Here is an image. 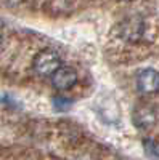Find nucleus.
Here are the masks:
<instances>
[{
	"instance_id": "4",
	"label": "nucleus",
	"mask_w": 159,
	"mask_h": 160,
	"mask_svg": "<svg viewBox=\"0 0 159 160\" xmlns=\"http://www.w3.org/2000/svg\"><path fill=\"white\" fill-rule=\"evenodd\" d=\"M143 31H145V24L138 16L127 18L119 26V34H121V37L124 40H130V42L138 40L143 35Z\"/></svg>"
},
{
	"instance_id": "6",
	"label": "nucleus",
	"mask_w": 159,
	"mask_h": 160,
	"mask_svg": "<svg viewBox=\"0 0 159 160\" xmlns=\"http://www.w3.org/2000/svg\"><path fill=\"white\" fill-rule=\"evenodd\" d=\"M143 149H145V154L148 155V158L159 160V142L146 138V139H143Z\"/></svg>"
},
{
	"instance_id": "8",
	"label": "nucleus",
	"mask_w": 159,
	"mask_h": 160,
	"mask_svg": "<svg viewBox=\"0 0 159 160\" xmlns=\"http://www.w3.org/2000/svg\"><path fill=\"white\" fill-rule=\"evenodd\" d=\"M2 45H3V31L0 28V48H2Z\"/></svg>"
},
{
	"instance_id": "1",
	"label": "nucleus",
	"mask_w": 159,
	"mask_h": 160,
	"mask_svg": "<svg viewBox=\"0 0 159 160\" xmlns=\"http://www.w3.org/2000/svg\"><path fill=\"white\" fill-rule=\"evenodd\" d=\"M61 68V58L53 50H42L39 51L32 59V69L37 75L48 77L53 75Z\"/></svg>"
},
{
	"instance_id": "7",
	"label": "nucleus",
	"mask_w": 159,
	"mask_h": 160,
	"mask_svg": "<svg viewBox=\"0 0 159 160\" xmlns=\"http://www.w3.org/2000/svg\"><path fill=\"white\" fill-rule=\"evenodd\" d=\"M51 104H53V109L58 111V112H66L72 108V99L71 98H66V96H53L51 99Z\"/></svg>"
},
{
	"instance_id": "3",
	"label": "nucleus",
	"mask_w": 159,
	"mask_h": 160,
	"mask_svg": "<svg viewBox=\"0 0 159 160\" xmlns=\"http://www.w3.org/2000/svg\"><path fill=\"white\" fill-rule=\"evenodd\" d=\"M132 122L140 130H148L156 123V111L148 104H140L134 109Z\"/></svg>"
},
{
	"instance_id": "2",
	"label": "nucleus",
	"mask_w": 159,
	"mask_h": 160,
	"mask_svg": "<svg viewBox=\"0 0 159 160\" xmlns=\"http://www.w3.org/2000/svg\"><path fill=\"white\" fill-rule=\"evenodd\" d=\"M77 71L71 66H61V68L51 75V85L60 91L69 90L77 82Z\"/></svg>"
},
{
	"instance_id": "5",
	"label": "nucleus",
	"mask_w": 159,
	"mask_h": 160,
	"mask_svg": "<svg viewBox=\"0 0 159 160\" xmlns=\"http://www.w3.org/2000/svg\"><path fill=\"white\" fill-rule=\"evenodd\" d=\"M137 88L141 93H156L159 91V72L156 69H143L137 75Z\"/></svg>"
}]
</instances>
